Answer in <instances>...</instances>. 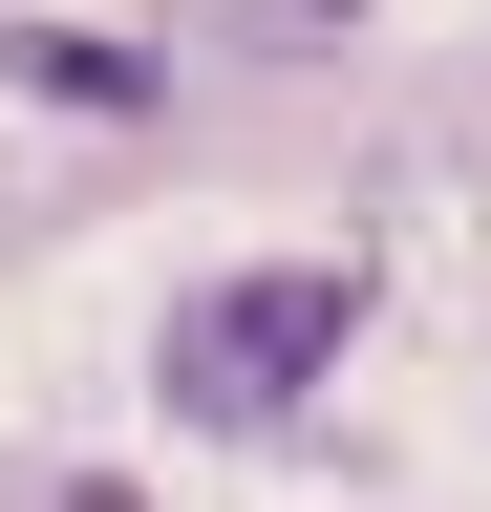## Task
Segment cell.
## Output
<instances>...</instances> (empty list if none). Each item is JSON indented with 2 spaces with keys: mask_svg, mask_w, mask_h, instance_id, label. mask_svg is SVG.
Returning <instances> with one entry per match:
<instances>
[{
  "mask_svg": "<svg viewBox=\"0 0 491 512\" xmlns=\"http://www.w3.org/2000/svg\"><path fill=\"white\" fill-rule=\"evenodd\" d=\"M363 342V256H235V278H193L171 299V427H278L299 384H321Z\"/></svg>",
  "mask_w": 491,
  "mask_h": 512,
  "instance_id": "1",
  "label": "cell"
},
{
  "mask_svg": "<svg viewBox=\"0 0 491 512\" xmlns=\"http://www.w3.org/2000/svg\"><path fill=\"white\" fill-rule=\"evenodd\" d=\"M0 64H22V86H65V107H150V64H129V43H86V22H22Z\"/></svg>",
  "mask_w": 491,
  "mask_h": 512,
  "instance_id": "2",
  "label": "cell"
}]
</instances>
